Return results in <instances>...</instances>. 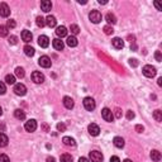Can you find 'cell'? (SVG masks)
I'll list each match as a JSON object with an SVG mask.
<instances>
[{
	"instance_id": "40",
	"label": "cell",
	"mask_w": 162,
	"mask_h": 162,
	"mask_svg": "<svg viewBox=\"0 0 162 162\" xmlns=\"http://www.w3.org/2000/svg\"><path fill=\"white\" fill-rule=\"evenodd\" d=\"M114 114H115V118H118V119L122 118V110L119 108H117L115 110H114Z\"/></svg>"
},
{
	"instance_id": "30",
	"label": "cell",
	"mask_w": 162,
	"mask_h": 162,
	"mask_svg": "<svg viewBox=\"0 0 162 162\" xmlns=\"http://www.w3.org/2000/svg\"><path fill=\"white\" fill-rule=\"evenodd\" d=\"M5 82L9 84V85L15 84V76H14V75H7L5 76Z\"/></svg>"
},
{
	"instance_id": "33",
	"label": "cell",
	"mask_w": 162,
	"mask_h": 162,
	"mask_svg": "<svg viewBox=\"0 0 162 162\" xmlns=\"http://www.w3.org/2000/svg\"><path fill=\"white\" fill-rule=\"evenodd\" d=\"M36 23H37V26L39 27V28H43L45 26H46V20L42 17H37V20H36Z\"/></svg>"
},
{
	"instance_id": "43",
	"label": "cell",
	"mask_w": 162,
	"mask_h": 162,
	"mask_svg": "<svg viewBox=\"0 0 162 162\" xmlns=\"http://www.w3.org/2000/svg\"><path fill=\"white\" fill-rule=\"evenodd\" d=\"M134 118V113H133L132 110H128V113H127V119L128 120H131V119H133Z\"/></svg>"
},
{
	"instance_id": "48",
	"label": "cell",
	"mask_w": 162,
	"mask_h": 162,
	"mask_svg": "<svg viewBox=\"0 0 162 162\" xmlns=\"http://www.w3.org/2000/svg\"><path fill=\"white\" fill-rule=\"evenodd\" d=\"M155 7H156L157 9H158V10H162V9H161V7H160V4H158V3H155Z\"/></svg>"
},
{
	"instance_id": "15",
	"label": "cell",
	"mask_w": 162,
	"mask_h": 162,
	"mask_svg": "<svg viewBox=\"0 0 162 162\" xmlns=\"http://www.w3.org/2000/svg\"><path fill=\"white\" fill-rule=\"evenodd\" d=\"M52 45H53V48L57 50V51H62L63 50V42L60 39V38H56V39H53V42H52Z\"/></svg>"
},
{
	"instance_id": "34",
	"label": "cell",
	"mask_w": 162,
	"mask_h": 162,
	"mask_svg": "<svg viewBox=\"0 0 162 162\" xmlns=\"http://www.w3.org/2000/svg\"><path fill=\"white\" fill-rule=\"evenodd\" d=\"M153 118L156 119V122H161L162 120V112L161 110H155L153 112Z\"/></svg>"
},
{
	"instance_id": "18",
	"label": "cell",
	"mask_w": 162,
	"mask_h": 162,
	"mask_svg": "<svg viewBox=\"0 0 162 162\" xmlns=\"http://www.w3.org/2000/svg\"><path fill=\"white\" fill-rule=\"evenodd\" d=\"M56 34L58 36V37H66L67 36V29H66V27H63V26H60V27H57L56 28Z\"/></svg>"
},
{
	"instance_id": "44",
	"label": "cell",
	"mask_w": 162,
	"mask_h": 162,
	"mask_svg": "<svg viewBox=\"0 0 162 162\" xmlns=\"http://www.w3.org/2000/svg\"><path fill=\"white\" fill-rule=\"evenodd\" d=\"M143 129H144V128H143V127H142L141 124H138V126H136V131H137L138 133H142V132H143Z\"/></svg>"
},
{
	"instance_id": "26",
	"label": "cell",
	"mask_w": 162,
	"mask_h": 162,
	"mask_svg": "<svg viewBox=\"0 0 162 162\" xmlns=\"http://www.w3.org/2000/svg\"><path fill=\"white\" fill-rule=\"evenodd\" d=\"M24 53H26L28 57H32V56H34L36 51H34V48H33L32 46H26V47H24Z\"/></svg>"
},
{
	"instance_id": "1",
	"label": "cell",
	"mask_w": 162,
	"mask_h": 162,
	"mask_svg": "<svg viewBox=\"0 0 162 162\" xmlns=\"http://www.w3.org/2000/svg\"><path fill=\"white\" fill-rule=\"evenodd\" d=\"M82 104H84V108L86 109V110H89V112H93L94 109H95V107H96V104H95V100H94L93 98H90V96L85 98L84 101H82Z\"/></svg>"
},
{
	"instance_id": "5",
	"label": "cell",
	"mask_w": 162,
	"mask_h": 162,
	"mask_svg": "<svg viewBox=\"0 0 162 162\" xmlns=\"http://www.w3.org/2000/svg\"><path fill=\"white\" fill-rule=\"evenodd\" d=\"M89 19L93 23H95V24H98V23L101 22V13L98 12V10H91L89 14Z\"/></svg>"
},
{
	"instance_id": "23",
	"label": "cell",
	"mask_w": 162,
	"mask_h": 162,
	"mask_svg": "<svg viewBox=\"0 0 162 162\" xmlns=\"http://www.w3.org/2000/svg\"><path fill=\"white\" fill-rule=\"evenodd\" d=\"M14 117H15L18 120H24L26 119V113L22 110V109H15L14 110Z\"/></svg>"
},
{
	"instance_id": "8",
	"label": "cell",
	"mask_w": 162,
	"mask_h": 162,
	"mask_svg": "<svg viewBox=\"0 0 162 162\" xmlns=\"http://www.w3.org/2000/svg\"><path fill=\"white\" fill-rule=\"evenodd\" d=\"M32 80L34 84H42L45 81V75L39 72V71H34V72L32 74Z\"/></svg>"
},
{
	"instance_id": "17",
	"label": "cell",
	"mask_w": 162,
	"mask_h": 162,
	"mask_svg": "<svg viewBox=\"0 0 162 162\" xmlns=\"http://www.w3.org/2000/svg\"><path fill=\"white\" fill-rule=\"evenodd\" d=\"M32 38H33V36H32V33H31V31H23L22 32V39L26 42V43H29V42L32 41Z\"/></svg>"
},
{
	"instance_id": "16",
	"label": "cell",
	"mask_w": 162,
	"mask_h": 162,
	"mask_svg": "<svg viewBox=\"0 0 162 162\" xmlns=\"http://www.w3.org/2000/svg\"><path fill=\"white\" fill-rule=\"evenodd\" d=\"M52 8V3L48 1V0H43V1H41V9L43 10L45 13H48Z\"/></svg>"
},
{
	"instance_id": "25",
	"label": "cell",
	"mask_w": 162,
	"mask_h": 162,
	"mask_svg": "<svg viewBox=\"0 0 162 162\" xmlns=\"http://www.w3.org/2000/svg\"><path fill=\"white\" fill-rule=\"evenodd\" d=\"M105 19H107V22L109 23V24H115V23H117L115 15H114V14H112V13H108L107 15H105Z\"/></svg>"
},
{
	"instance_id": "49",
	"label": "cell",
	"mask_w": 162,
	"mask_h": 162,
	"mask_svg": "<svg viewBox=\"0 0 162 162\" xmlns=\"http://www.w3.org/2000/svg\"><path fill=\"white\" fill-rule=\"evenodd\" d=\"M158 85H160V86H162V77L158 79Z\"/></svg>"
},
{
	"instance_id": "28",
	"label": "cell",
	"mask_w": 162,
	"mask_h": 162,
	"mask_svg": "<svg viewBox=\"0 0 162 162\" xmlns=\"http://www.w3.org/2000/svg\"><path fill=\"white\" fill-rule=\"evenodd\" d=\"M24 75H26V72H24V69H23V67H17L15 69V76H17V77L23 79V77H24Z\"/></svg>"
},
{
	"instance_id": "24",
	"label": "cell",
	"mask_w": 162,
	"mask_h": 162,
	"mask_svg": "<svg viewBox=\"0 0 162 162\" xmlns=\"http://www.w3.org/2000/svg\"><path fill=\"white\" fill-rule=\"evenodd\" d=\"M151 158H152V161H155V162H158L160 160H161V153L157 150H153L151 152Z\"/></svg>"
},
{
	"instance_id": "14",
	"label": "cell",
	"mask_w": 162,
	"mask_h": 162,
	"mask_svg": "<svg viewBox=\"0 0 162 162\" xmlns=\"http://www.w3.org/2000/svg\"><path fill=\"white\" fill-rule=\"evenodd\" d=\"M63 105L66 109H72L74 105H75V103H74V99L72 98H70V96H65L63 98Z\"/></svg>"
},
{
	"instance_id": "12",
	"label": "cell",
	"mask_w": 162,
	"mask_h": 162,
	"mask_svg": "<svg viewBox=\"0 0 162 162\" xmlns=\"http://www.w3.org/2000/svg\"><path fill=\"white\" fill-rule=\"evenodd\" d=\"M88 131H89V133L91 136L96 137V136H99V133H100V128H99V126L95 124V123H91V124H89Z\"/></svg>"
},
{
	"instance_id": "47",
	"label": "cell",
	"mask_w": 162,
	"mask_h": 162,
	"mask_svg": "<svg viewBox=\"0 0 162 162\" xmlns=\"http://www.w3.org/2000/svg\"><path fill=\"white\" fill-rule=\"evenodd\" d=\"M47 162H55L53 157H47Z\"/></svg>"
},
{
	"instance_id": "45",
	"label": "cell",
	"mask_w": 162,
	"mask_h": 162,
	"mask_svg": "<svg viewBox=\"0 0 162 162\" xmlns=\"http://www.w3.org/2000/svg\"><path fill=\"white\" fill-rule=\"evenodd\" d=\"M110 162H120V160H119V157H117V156H113L112 158H110Z\"/></svg>"
},
{
	"instance_id": "22",
	"label": "cell",
	"mask_w": 162,
	"mask_h": 162,
	"mask_svg": "<svg viewBox=\"0 0 162 162\" xmlns=\"http://www.w3.org/2000/svg\"><path fill=\"white\" fill-rule=\"evenodd\" d=\"M45 20H46V24L50 28H53V27H56V23H57V20H56V18H55L53 15H48V17H47V18L45 19Z\"/></svg>"
},
{
	"instance_id": "7",
	"label": "cell",
	"mask_w": 162,
	"mask_h": 162,
	"mask_svg": "<svg viewBox=\"0 0 162 162\" xmlns=\"http://www.w3.org/2000/svg\"><path fill=\"white\" fill-rule=\"evenodd\" d=\"M103 155L99 151H91L90 152V161L91 162H103Z\"/></svg>"
},
{
	"instance_id": "46",
	"label": "cell",
	"mask_w": 162,
	"mask_h": 162,
	"mask_svg": "<svg viewBox=\"0 0 162 162\" xmlns=\"http://www.w3.org/2000/svg\"><path fill=\"white\" fill-rule=\"evenodd\" d=\"M79 162H90V161L86 158V157H80V158H79Z\"/></svg>"
},
{
	"instance_id": "39",
	"label": "cell",
	"mask_w": 162,
	"mask_h": 162,
	"mask_svg": "<svg viewBox=\"0 0 162 162\" xmlns=\"http://www.w3.org/2000/svg\"><path fill=\"white\" fill-rule=\"evenodd\" d=\"M0 162H10V160L7 155H0Z\"/></svg>"
},
{
	"instance_id": "9",
	"label": "cell",
	"mask_w": 162,
	"mask_h": 162,
	"mask_svg": "<svg viewBox=\"0 0 162 162\" xmlns=\"http://www.w3.org/2000/svg\"><path fill=\"white\" fill-rule=\"evenodd\" d=\"M24 129L27 132H34L37 129V122L34 120V119H29V120H27L26 124H24Z\"/></svg>"
},
{
	"instance_id": "20",
	"label": "cell",
	"mask_w": 162,
	"mask_h": 162,
	"mask_svg": "<svg viewBox=\"0 0 162 162\" xmlns=\"http://www.w3.org/2000/svg\"><path fill=\"white\" fill-rule=\"evenodd\" d=\"M66 43H67L69 47H76L79 42H77V38L75 36H70V37H67V39H66Z\"/></svg>"
},
{
	"instance_id": "50",
	"label": "cell",
	"mask_w": 162,
	"mask_h": 162,
	"mask_svg": "<svg viewBox=\"0 0 162 162\" xmlns=\"http://www.w3.org/2000/svg\"><path fill=\"white\" fill-rule=\"evenodd\" d=\"M123 162H133V161H131L129 158H127V160H124V161H123Z\"/></svg>"
},
{
	"instance_id": "21",
	"label": "cell",
	"mask_w": 162,
	"mask_h": 162,
	"mask_svg": "<svg viewBox=\"0 0 162 162\" xmlns=\"http://www.w3.org/2000/svg\"><path fill=\"white\" fill-rule=\"evenodd\" d=\"M113 143L117 148H123V147H124V139H123L122 137H115L113 139Z\"/></svg>"
},
{
	"instance_id": "4",
	"label": "cell",
	"mask_w": 162,
	"mask_h": 162,
	"mask_svg": "<svg viewBox=\"0 0 162 162\" xmlns=\"http://www.w3.org/2000/svg\"><path fill=\"white\" fill-rule=\"evenodd\" d=\"M14 93H15L18 96H24V95L27 94V88H26V85H23V84H15L14 85Z\"/></svg>"
},
{
	"instance_id": "41",
	"label": "cell",
	"mask_w": 162,
	"mask_h": 162,
	"mask_svg": "<svg viewBox=\"0 0 162 162\" xmlns=\"http://www.w3.org/2000/svg\"><path fill=\"white\" fill-rule=\"evenodd\" d=\"M15 26H17V24H15V22H14L13 19H10V20H8V26H7L8 28H15Z\"/></svg>"
},
{
	"instance_id": "35",
	"label": "cell",
	"mask_w": 162,
	"mask_h": 162,
	"mask_svg": "<svg viewBox=\"0 0 162 162\" xmlns=\"http://www.w3.org/2000/svg\"><path fill=\"white\" fill-rule=\"evenodd\" d=\"M103 29H104V33H105L107 36H110V34H113V33H114V29H113L110 26H105Z\"/></svg>"
},
{
	"instance_id": "32",
	"label": "cell",
	"mask_w": 162,
	"mask_h": 162,
	"mask_svg": "<svg viewBox=\"0 0 162 162\" xmlns=\"http://www.w3.org/2000/svg\"><path fill=\"white\" fill-rule=\"evenodd\" d=\"M61 162H72V156L69 153H65L61 156Z\"/></svg>"
},
{
	"instance_id": "19",
	"label": "cell",
	"mask_w": 162,
	"mask_h": 162,
	"mask_svg": "<svg viewBox=\"0 0 162 162\" xmlns=\"http://www.w3.org/2000/svg\"><path fill=\"white\" fill-rule=\"evenodd\" d=\"M62 142H63V144L67 146V147H75L76 146L75 139H74V138H71V137H63Z\"/></svg>"
},
{
	"instance_id": "42",
	"label": "cell",
	"mask_w": 162,
	"mask_h": 162,
	"mask_svg": "<svg viewBox=\"0 0 162 162\" xmlns=\"http://www.w3.org/2000/svg\"><path fill=\"white\" fill-rule=\"evenodd\" d=\"M155 57H156V61H158V62H161V61H162V56H161V52H160V51L156 52Z\"/></svg>"
},
{
	"instance_id": "38",
	"label": "cell",
	"mask_w": 162,
	"mask_h": 162,
	"mask_svg": "<svg viewBox=\"0 0 162 162\" xmlns=\"http://www.w3.org/2000/svg\"><path fill=\"white\" fill-rule=\"evenodd\" d=\"M57 129H58L60 132H65L66 131V126L63 124V123H58V124H57Z\"/></svg>"
},
{
	"instance_id": "3",
	"label": "cell",
	"mask_w": 162,
	"mask_h": 162,
	"mask_svg": "<svg viewBox=\"0 0 162 162\" xmlns=\"http://www.w3.org/2000/svg\"><path fill=\"white\" fill-rule=\"evenodd\" d=\"M101 115H103V118H104V120H105V122L112 123L114 120V114H113V112L109 108H104L103 109V110H101Z\"/></svg>"
},
{
	"instance_id": "29",
	"label": "cell",
	"mask_w": 162,
	"mask_h": 162,
	"mask_svg": "<svg viewBox=\"0 0 162 162\" xmlns=\"http://www.w3.org/2000/svg\"><path fill=\"white\" fill-rule=\"evenodd\" d=\"M9 34V28L7 26H0V37H7Z\"/></svg>"
},
{
	"instance_id": "51",
	"label": "cell",
	"mask_w": 162,
	"mask_h": 162,
	"mask_svg": "<svg viewBox=\"0 0 162 162\" xmlns=\"http://www.w3.org/2000/svg\"><path fill=\"white\" fill-rule=\"evenodd\" d=\"M3 114V109H1V107H0V115Z\"/></svg>"
},
{
	"instance_id": "2",
	"label": "cell",
	"mask_w": 162,
	"mask_h": 162,
	"mask_svg": "<svg viewBox=\"0 0 162 162\" xmlns=\"http://www.w3.org/2000/svg\"><path fill=\"white\" fill-rule=\"evenodd\" d=\"M142 72H143V75L146 76V77H155L156 76V69L151 65H146L142 69Z\"/></svg>"
},
{
	"instance_id": "6",
	"label": "cell",
	"mask_w": 162,
	"mask_h": 162,
	"mask_svg": "<svg viewBox=\"0 0 162 162\" xmlns=\"http://www.w3.org/2000/svg\"><path fill=\"white\" fill-rule=\"evenodd\" d=\"M38 63H39V66H42V67L48 69V67H51L52 61H51V58L48 56H41L39 60H38Z\"/></svg>"
},
{
	"instance_id": "13",
	"label": "cell",
	"mask_w": 162,
	"mask_h": 162,
	"mask_svg": "<svg viewBox=\"0 0 162 162\" xmlns=\"http://www.w3.org/2000/svg\"><path fill=\"white\" fill-rule=\"evenodd\" d=\"M112 45H113V47L115 50H122L123 47H124V42L122 41V38L115 37V38H113V39H112Z\"/></svg>"
},
{
	"instance_id": "27",
	"label": "cell",
	"mask_w": 162,
	"mask_h": 162,
	"mask_svg": "<svg viewBox=\"0 0 162 162\" xmlns=\"http://www.w3.org/2000/svg\"><path fill=\"white\" fill-rule=\"evenodd\" d=\"M8 142H9L8 137L4 134V133H0V147H5V146H8Z\"/></svg>"
},
{
	"instance_id": "37",
	"label": "cell",
	"mask_w": 162,
	"mask_h": 162,
	"mask_svg": "<svg viewBox=\"0 0 162 162\" xmlns=\"http://www.w3.org/2000/svg\"><path fill=\"white\" fill-rule=\"evenodd\" d=\"M17 42H18V37H15V36L9 37V43L10 45H17Z\"/></svg>"
},
{
	"instance_id": "36",
	"label": "cell",
	"mask_w": 162,
	"mask_h": 162,
	"mask_svg": "<svg viewBox=\"0 0 162 162\" xmlns=\"http://www.w3.org/2000/svg\"><path fill=\"white\" fill-rule=\"evenodd\" d=\"M7 91V86H5V84L3 82V81H0V95H4Z\"/></svg>"
},
{
	"instance_id": "11",
	"label": "cell",
	"mask_w": 162,
	"mask_h": 162,
	"mask_svg": "<svg viewBox=\"0 0 162 162\" xmlns=\"http://www.w3.org/2000/svg\"><path fill=\"white\" fill-rule=\"evenodd\" d=\"M38 45H39L42 48H47L50 46V38L47 36H39L38 37Z\"/></svg>"
},
{
	"instance_id": "10",
	"label": "cell",
	"mask_w": 162,
	"mask_h": 162,
	"mask_svg": "<svg viewBox=\"0 0 162 162\" xmlns=\"http://www.w3.org/2000/svg\"><path fill=\"white\" fill-rule=\"evenodd\" d=\"M0 15L7 18L10 15V8H9V5L7 3H1L0 4Z\"/></svg>"
},
{
	"instance_id": "31",
	"label": "cell",
	"mask_w": 162,
	"mask_h": 162,
	"mask_svg": "<svg viewBox=\"0 0 162 162\" xmlns=\"http://www.w3.org/2000/svg\"><path fill=\"white\" fill-rule=\"evenodd\" d=\"M70 31H71V33H72L74 36H76V34H79V33H80V28H79L77 24H71L70 26Z\"/></svg>"
}]
</instances>
